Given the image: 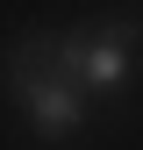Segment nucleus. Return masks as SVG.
I'll return each mask as SVG.
<instances>
[{"mask_svg":"<svg viewBox=\"0 0 143 150\" xmlns=\"http://www.w3.org/2000/svg\"><path fill=\"white\" fill-rule=\"evenodd\" d=\"M7 93L22 100V115H29V129L43 143H64V136L86 129V93L64 79L57 36H29V43L7 50Z\"/></svg>","mask_w":143,"mask_h":150,"instance_id":"obj_1","label":"nucleus"},{"mask_svg":"<svg viewBox=\"0 0 143 150\" xmlns=\"http://www.w3.org/2000/svg\"><path fill=\"white\" fill-rule=\"evenodd\" d=\"M57 64L86 100H107L136 79V22H107L93 36H57Z\"/></svg>","mask_w":143,"mask_h":150,"instance_id":"obj_2","label":"nucleus"}]
</instances>
